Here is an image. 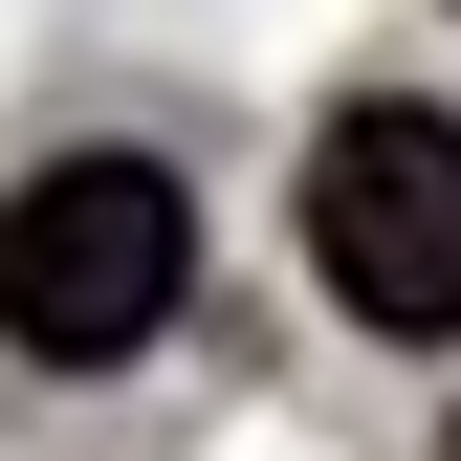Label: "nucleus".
I'll list each match as a JSON object with an SVG mask.
<instances>
[{
	"label": "nucleus",
	"mask_w": 461,
	"mask_h": 461,
	"mask_svg": "<svg viewBox=\"0 0 461 461\" xmlns=\"http://www.w3.org/2000/svg\"><path fill=\"white\" fill-rule=\"evenodd\" d=\"M176 285H198V198L154 176V154H44V176L0 198V352L110 374V352L176 330Z\"/></svg>",
	"instance_id": "f257e3e1"
},
{
	"label": "nucleus",
	"mask_w": 461,
	"mask_h": 461,
	"mask_svg": "<svg viewBox=\"0 0 461 461\" xmlns=\"http://www.w3.org/2000/svg\"><path fill=\"white\" fill-rule=\"evenodd\" d=\"M308 264H330V308L395 330V352H461V110H330V154H308Z\"/></svg>",
	"instance_id": "f03ea898"
}]
</instances>
